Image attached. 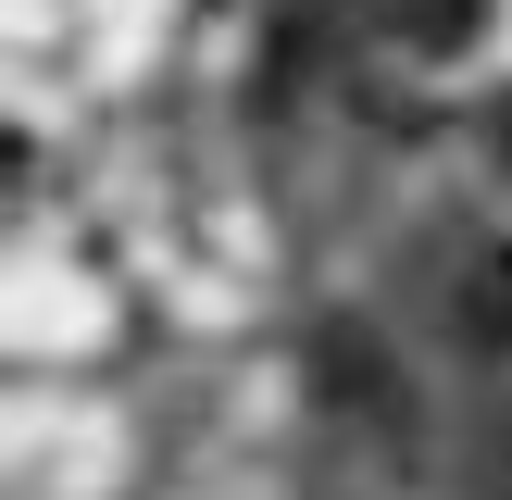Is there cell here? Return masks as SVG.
Returning a JSON list of instances; mask_svg holds the SVG:
<instances>
[{
  "instance_id": "cell-1",
  "label": "cell",
  "mask_w": 512,
  "mask_h": 500,
  "mask_svg": "<svg viewBox=\"0 0 512 500\" xmlns=\"http://www.w3.org/2000/svg\"><path fill=\"white\" fill-rule=\"evenodd\" d=\"M500 500H512V425H500Z\"/></svg>"
}]
</instances>
